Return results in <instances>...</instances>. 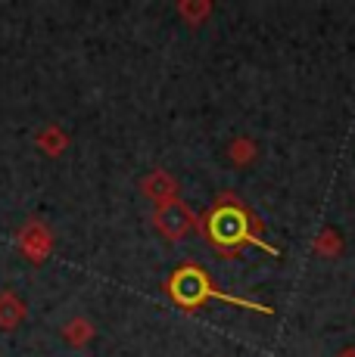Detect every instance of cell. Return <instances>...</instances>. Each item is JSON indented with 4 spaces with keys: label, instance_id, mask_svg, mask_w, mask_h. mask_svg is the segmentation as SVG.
Listing matches in <instances>:
<instances>
[{
    "label": "cell",
    "instance_id": "6da1fadb",
    "mask_svg": "<svg viewBox=\"0 0 355 357\" xmlns=\"http://www.w3.org/2000/svg\"><path fill=\"white\" fill-rule=\"evenodd\" d=\"M156 227L168 239H184L194 230V215L184 208V202H168L156 208Z\"/></svg>",
    "mask_w": 355,
    "mask_h": 357
},
{
    "label": "cell",
    "instance_id": "7a4b0ae2",
    "mask_svg": "<svg viewBox=\"0 0 355 357\" xmlns=\"http://www.w3.org/2000/svg\"><path fill=\"white\" fill-rule=\"evenodd\" d=\"M16 243H19V252H22L29 261H35V264H41V261L50 255V249H53L50 230H47L41 221H29V224H25V227L19 230Z\"/></svg>",
    "mask_w": 355,
    "mask_h": 357
},
{
    "label": "cell",
    "instance_id": "3957f363",
    "mask_svg": "<svg viewBox=\"0 0 355 357\" xmlns=\"http://www.w3.org/2000/svg\"><path fill=\"white\" fill-rule=\"evenodd\" d=\"M143 193L153 199L156 205H168V202H178V183L166 171H153V174L143 181Z\"/></svg>",
    "mask_w": 355,
    "mask_h": 357
},
{
    "label": "cell",
    "instance_id": "277c9868",
    "mask_svg": "<svg viewBox=\"0 0 355 357\" xmlns=\"http://www.w3.org/2000/svg\"><path fill=\"white\" fill-rule=\"evenodd\" d=\"M25 320V301L16 292H0V329H16Z\"/></svg>",
    "mask_w": 355,
    "mask_h": 357
},
{
    "label": "cell",
    "instance_id": "5b68a950",
    "mask_svg": "<svg viewBox=\"0 0 355 357\" xmlns=\"http://www.w3.org/2000/svg\"><path fill=\"white\" fill-rule=\"evenodd\" d=\"M35 143H38V149H44L47 155H59L66 146H69V137H66L57 125H47V128L35 137Z\"/></svg>",
    "mask_w": 355,
    "mask_h": 357
},
{
    "label": "cell",
    "instance_id": "8992f818",
    "mask_svg": "<svg viewBox=\"0 0 355 357\" xmlns=\"http://www.w3.org/2000/svg\"><path fill=\"white\" fill-rule=\"evenodd\" d=\"M63 339L69 342L72 348L87 345V342L94 339V326H91V320H85V317H75V320H69V324L63 326Z\"/></svg>",
    "mask_w": 355,
    "mask_h": 357
},
{
    "label": "cell",
    "instance_id": "52a82bcc",
    "mask_svg": "<svg viewBox=\"0 0 355 357\" xmlns=\"http://www.w3.org/2000/svg\"><path fill=\"white\" fill-rule=\"evenodd\" d=\"M228 155H231V162H234V165L247 168V165H252V162L259 159V146L249 140V137H237V140H231Z\"/></svg>",
    "mask_w": 355,
    "mask_h": 357
},
{
    "label": "cell",
    "instance_id": "ba28073f",
    "mask_svg": "<svg viewBox=\"0 0 355 357\" xmlns=\"http://www.w3.org/2000/svg\"><path fill=\"white\" fill-rule=\"evenodd\" d=\"M315 245H318L321 255H337V252H340V236H337L333 230H324V233L318 236Z\"/></svg>",
    "mask_w": 355,
    "mask_h": 357
},
{
    "label": "cell",
    "instance_id": "9c48e42d",
    "mask_svg": "<svg viewBox=\"0 0 355 357\" xmlns=\"http://www.w3.org/2000/svg\"><path fill=\"white\" fill-rule=\"evenodd\" d=\"M181 13H184V16H206V13H209V6L206 3H203V6H181Z\"/></svg>",
    "mask_w": 355,
    "mask_h": 357
},
{
    "label": "cell",
    "instance_id": "30bf717a",
    "mask_svg": "<svg viewBox=\"0 0 355 357\" xmlns=\"http://www.w3.org/2000/svg\"><path fill=\"white\" fill-rule=\"evenodd\" d=\"M337 357H355V348H352V345H349V348H343V351H340Z\"/></svg>",
    "mask_w": 355,
    "mask_h": 357
}]
</instances>
